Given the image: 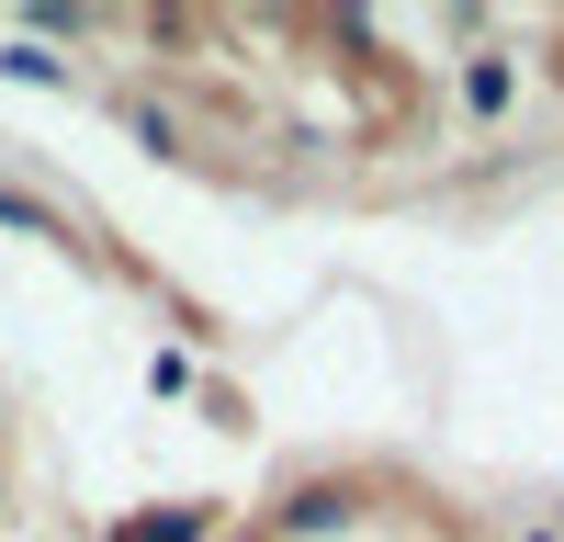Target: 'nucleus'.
Returning a JSON list of instances; mask_svg holds the SVG:
<instances>
[{
  "label": "nucleus",
  "mask_w": 564,
  "mask_h": 542,
  "mask_svg": "<svg viewBox=\"0 0 564 542\" xmlns=\"http://www.w3.org/2000/svg\"><path fill=\"white\" fill-rule=\"evenodd\" d=\"M193 531H204L193 509H170V520H135V542H193Z\"/></svg>",
  "instance_id": "obj_1"
}]
</instances>
